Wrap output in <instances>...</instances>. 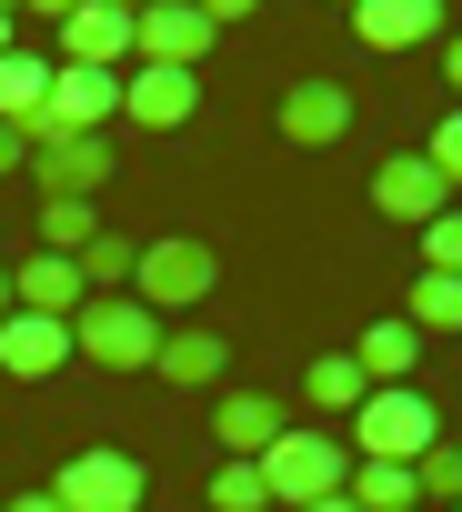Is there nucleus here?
Instances as JSON below:
<instances>
[{"label":"nucleus","mask_w":462,"mask_h":512,"mask_svg":"<svg viewBox=\"0 0 462 512\" xmlns=\"http://www.w3.org/2000/svg\"><path fill=\"white\" fill-rule=\"evenodd\" d=\"M452 512H462V502H452Z\"/></svg>","instance_id":"obj_34"},{"label":"nucleus","mask_w":462,"mask_h":512,"mask_svg":"<svg viewBox=\"0 0 462 512\" xmlns=\"http://www.w3.org/2000/svg\"><path fill=\"white\" fill-rule=\"evenodd\" d=\"M412 492H422V512H432V502H462V442H432V452L412 462Z\"/></svg>","instance_id":"obj_24"},{"label":"nucleus","mask_w":462,"mask_h":512,"mask_svg":"<svg viewBox=\"0 0 462 512\" xmlns=\"http://www.w3.org/2000/svg\"><path fill=\"white\" fill-rule=\"evenodd\" d=\"M131 272H141V241H121V231H101L81 251V292H131Z\"/></svg>","instance_id":"obj_23"},{"label":"nucleus","mask_w":462,"mask_h":512,"mask_svg":"<svg viewBox=\"0 0 462 512\" xmlns=\"http://www.w3.org/2000/svg\"><path fill=\"white\" fill-rule=\"evenodd\" d=\"M302 402H322V412H342V422H352V412L372 402V382H362V362H352V352H322V362L302 372Z\"/></svg>","instance_id":"obj_19"},{"label":"nucleus","mask_w":462,"mask_h":512,"mask_svg":"<svg viewBox=\"0 0 462 512\" xmlns=\"http://www.w3.org/2000/svg\"><path fill=\"white\" fill-rule=\"evenodd\" d=\"M0 512H61L51 492H11V502H0Z\"/></svg>","instance_id":"obj_29"},{"label":"nucleus","mask_w":462,"mask_h":512,"mask_svg":"<svg viewBox=\"0 0 462 512\" xmlns=\"http://www.w3.org/2000/svg\"><path fill=\"white\" fill-rule=\"evenodd\" d=\"M442 81H452V101H462V31L442 41Z\"/></svg>","instance_id":"obj_28"},{"label":"nucleus","mask_w":462,"mask_h":512,"mask_svg":"<svg viewBox=\"0 0 462 512\" xmlns=\"http://www.w3.org/2000/svg\"><path fill=\"white\" fill-rule=\"evenodd\" d=\"M342 482H352V442H342V432H302V422H292V432L262 452V492H272V502H292V512L332 502Z\"/></svg>","instance_id":"obj_2"},{"label":"nucleus","mask_w":462,"mask_h":512,"mask_svg":"<svg viewBox=\"0 0 462 512\" xmlns=\"http://www.w3.org/2000/svg\"><path fill=\"white\" fill-rule=\"evenodd\" d=\"M362 512H422V492H412V462H352V482H342Z\"/></svg>","instance_id":"obj_20"},{"label":"nucleus","mask_w":462,"mask_h":512,"mask_svg":"<svg viewBox=\"0 0 462 512\" xmlns=\"http://www.w3.org/2000/svg\"><path fill=\"white\" fill-rule=\"evenodd\" d=\"M21 171L41 181V201H101L111 181V131H81V141H31Z\"/></svg>","instance_id":"obj_6"},{"label":"nucleus","mask_w":462,"mask_h":512,"mask_svg":"<svg viewBox=\"0 0 462 512\" xmlns=\"http://www.w3.org/2000/svg\"><path fill=\"white\" fill-rule=\"evenodd\" d=\"M161 312H141L131 292H91L81 312H71V352L81 362H101V372H151V352H161Z\"/></svg>","instance_id":"obj_1"},{"label":"nucleus","mask_w":462,"mask_h":512,"mask_svg":"<svg viewBox=\"0 0 462 512\" xmlns=\"http://www.w3.org/2000/svg\"><path fill=\"white\" fill-rule=\"evenodd\" d=\"M432 442H442V422H432L422 382H392V392H372L352 412V462H422Z\"/></svg>","instance_id":"obj_4"},{"label":"nucleus","mask_w":462,"mask_h":512,"mask_svg":"<svg viewBox=\"0 0 462 512\" xmlns=\"http://www.w3.org/2000/svg\"><path fill=\"white\" fill-rule=\"evenodd\" d=\"M272 492H262V462H221L211 472V512H262Z\"/></svg>","instance_id":"obj_25"},{"label":"nucleus","mask_w":462,"mask_h":512,"mask_svg":"<svg viewBox=\"0 0 462 512\" xmlns=\"http://www.w3.org/2000/svg\"><path fill=\"white\" fill-rule=\"evenodd\" d=\"M121 111H131L141 131H181V121L201 111V81H191V71H151V61H131V71H121Z\"/></svg>","instance_id":"obj_10"},{"label":"nucleus","mask_w":462,"mask_h":512,"mask_svg":"<svg viewBox=\"0 0 462 512\" xmlns=\"http://www.w3.org/2000/svg\"><path fill=\"white\" fill-rule=\"evenodd\" d=\"M372 211H392V221H412V231H422V221H442V211H452V181H442L422 151H392V161L372 171Z\"/></svg>","instance_id":"obj_9"},{"label":"nucleus","mask_w":462,"mask_h":512,"mask_svg":"<svg viewBox=\"0 0 462 512\" xmlns=\"http://www.w3.org/2000/svg\"><path fill=\"white\" fill-rule=\"evenodd\" d=\"M402 322H412V332H462V272H422Z\"/></svg>","instance_id":"obj_22"},{"label":"nucleus","mask_w":462,"mask_h":512,"mask_svg":"<svg viewBox=\"0 0 462 512\" xmlns=\"http://www.w3.org/2000/svg\"><path fill=\"white\" fill-rule=\"evenodd\" d=\"M131 21L141 11H121V0H71V11H61V51L81 61V71H131Z\"/></svg>","instance_id":"obj_8"},{"label":"nucleus","mask_w":462,"mask_h":512,"mask_svg":"<svg viewBox=\"0 0 462 512\" xmlns=\"http://www.w3.org/2000/svg\"><path fill=\"white\" fill-rule=\"evenodd\" d=\"M211 282H221V251H211V241H191V231H171V241H141V272H131V302L171 322V312L211 302Z\"/></svg>","instance_id":"obj_3"},{"label":"nucleus","mask_w":462,"mask_h":512,"mask_svg":"<svg viewBox=\"0 0 462 512\" xmlns=\"http://www.w3.org/2000/svg\"><path fill=\"white\" fill-rule=\"evenodd\" d=\"M352 31L372 51H422V41H442V0H362Z\"/></svg>","instance_id":"obj_16"},{"label":"nucleus","mask_w":462,"mask_h":512,"mask_svg":"<svg viewBox=\"0 0 462 512\" xmlns=\"http://www.w3.org/2000/svg\"><path fill=\"white\" fill-rule=\"evenodd\" d=\"M11 51H21V21H11V11H0V61H11Z\"/></svg>","instance_id":"obj_31"},{"label":"nucleus","mask_w":462,"mask_h":512,"mask_svg":"<svg viewBox=\"0 0 462 512\" xmlns=\"http://www.w3.org/2000/svg\"><path fill=\"white\" fill-rule=\"evenodd\" d=\"M131 41H141L131 61H151V71H201V51H211L221 31H211L201 0H151V11L131 21Z\"/></svg>","instance_id":"obj_7"},{"label":"nucleus","mask_w":462,"mask_h":512,"mask_svg":"<svg viewBox=\"0 0 462 512\" xmlns=\"http://www.w3.org/2000/svg\"><path fill=\"white\" fill-rule=\"evenodd\" d=\"M141 492H151V472L131 462V452H71L61 472H51V502L61 512H141Z\"/></svg>","instance_id":"obj_5"},{"label":"nucleus","mask_w":462,"mask_h":512,"mask_svg":"<svg viewBox=\"0 0 462 512\" xmlns=\"http://www.w3.org/2000/svg\"><path fill=\"white\" fill-rule=\"evenodd\" d=\"M312 512H362V502H352V492H332V502H312Z\"/></svg>","instance_id":"obj_32"},{"label":"nucleus","mask_w":462,"mask_h":512,"mask_svg":"<svg viewBox=\"0 0 462 512\" xmlns=\"http://www.w3.org/2000/svg\"><path fill=\"white\" fill-rule=\"evenodd\" d=\"M91 292H81V262H61V251H31V262L11 272V312H41V322H71Z\"/></svg>","instance_id":"obj_15"},{"label":"nucleus","mask_w":462,"mask_h":512,"mask_svg":"<svg viewBox=\"0 0 462 512\" xmlns=\"http://www.w3.org/2000/svg\"><path fill=\"white\" fill-rule=\"evenodd\" d=\"M51 71H61V61H41V51H11V61H0V121H11V131H31V121H41Z\"/></svg>","instance_id":"obj_18"},{"label":"nucleus","mask_w":462,"mask_h":512,"mask_svg":"<svg viewBox=\"0 0 462 512\" xmlns=\"http://www.w3.org/2000/svg\"><path fill=\"white\" fill-rule=\"evenodd\" d=\"M342 131H352V91H342V81H292V91H282V141L332 151Z\"/></svg>","instance_id":"obj_13"},{"label":"nucleus","mask_w":462,"mask_h":512,"mask_svg":"<svg viewBox=\"0 0 462 512\" xmlns=\"http://www.w3.org/2000/svg\"><path fill=\"white\" fill-rule=\"evenodd\" d=\"M91 241H101V201H41V251H61V262H81Z\"/></svg>","instance_id":"obj_21"},{"label":"nucleus","mask_w":462,"mask_h":512,"mask_svg":"<svg viewBox=\"0 0 462 512\" xmlns=\"http://www.w3.org/2000/svg\"><path fill=\"white\" fill-rule=\"evenodd\" d=\"M352 362H362V382H372V392H392V382H412V362H422V332H412V322H362Z\"/></svg>","instance_id":"obj_17"},{"label":"nucleus","mask_w":462,"mask_h":512,"mask_svg":"<svg viewBox=\"0 0 462 512\" xmlns=\"http://www.w3.org/2000/svg\"><path fill=\"white\" fill-rule=\"evenodd\" d=\"M422 272H462V211L422 221Z\"/></svg>","instance_id":"obj_26"},{"label":"nucleus","mask_w":462,"mask_h":512,"mask_svg":"<svg viewBox=\"0 0 462 512\" xmlns=\"http://www.w3.org/2000/svg\"><path fill=\"white\" fill-rule=\"evenodd\" d=\"M0 171H21V131L11 121H0Z\"/></svg>","instance_id":"obj_30"},{"label":"nucleus","mask_w":462,"mask_h":512,"mask_svg":"<svg viewBox=\"0 0 462 512\" xmlns=\"http://www.w3.org/2000/svg\"><path fill=\"white\" fill-rule=\"evenodd\" d=\"M211 432H221L231 462H262V452L292 432V412H282L272 392H221V402H211Z\"/></svg>","instance_id":"obj_11"},{"label":"nucleus","mask_w":462,"mask_h":512,"mask_svg":"<svg viewBox=\"0 0 462 512\" xmlns=\"http://www.w3.org/2000/svg\"><path fill=\"white\" fill-rule=\"evenodd\" d=\"M422 161H432V171H442V181H462V111H452V121H442V131H432V141H422Z\"/></svg>","instance_id":"obj_27"},{"label":"nucleus","mask_w":462,"mask_h":512,"mask_svg":"<svg viewBox=\"0 0 462 512\" xmlns=\"http://www.w3.org/2000/svg\"><path fill=\"white\" fill-rule=\"evenodd\" d=\"M0 322H11V262H0Z\"/></svg>","instance_id":"obj_33"},{"label":"nucleus","mask_w":462,"mask_h":512,"mask_svg":"<svg viewBox=\"0 0 462 512\" xmlns=\"http://www.w3.org/2000/svg\"><path fill=\"white\" fill-rule=\"evenodd\" d=\"M61 362H81V352H71V322H41V312H11V322H0V372H11V382H51Z\"/></svg>","instance_id":"obj_12"},{"label":"nucleus","mask_w":462,"mask_h":512,"mask_svg":"<svg viewBox=\"0 0 462 512\" xmlns=\"http://www.w3.org/2000/svg\"><path fill=\"white\" fill-rule=\"evenodd\" d=\"M151 372H161L171 392H211V382L231 372V342H221V332H201V322H171V332H161V352H151Z\"/></svg>","instance_id":"obj_14"}]
</instances>
